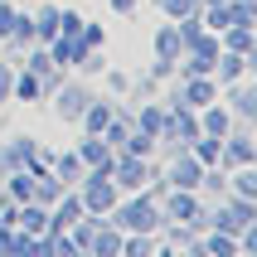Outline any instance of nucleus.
<instances>
[{
  "label": "nucleus",
  "instance_id": "obj_1",
  "mask_svg": "<svg viewBox=\"0 0 257 257\" xmlns=\"http://www.w3.org/2000/svg\"><path fill=\"white\" fill-rule=\"evenodd\" d=\"M112 170H92L87 175V194H83V209H92V214H102V209H112L116 204V189L112 180H107Z\"/></svg>",
  "mask_w": 257,
  "mask_h": 257
},
{
  "label": "nucleus",
  "instance_id": "obj_2",
  "mask_svg": "<svg viewBox=\"0 0 257 257\" xmlns=\"http://www.w3.org/2000/svg\"><path fill=\"white\" fill-rule=\"evenodd\" d=\"M116 223H121V228H131V233H151V228H156V204H151V199L126 204V209L116 214Z\"/></svg>",
  "mask_w": 257,
  "mask_h": 257
},
{
  "label": "nucleus",
  "instance_id": "obj_3",
  "mask_svg": "<svg viewBox=\"0 0 257 257\" xmlns=\"http://www.w3.org/2000/svg\"><path fill=\"white\" fill-rule=\"evenodd\" d=\"M170 180H175V189H194V185H199V160H194V156L175 160V165H170Z\"/></svg>",
  "mask_w": 257,
  "mask_h": 257
},
{
  "label": "nucleus",
  "instance_id": "obj_4",
  "mask_svg": "<svg viewBox=\"0 0 257 257\" xmlns=\"http://www.w3.org/2000/svg\"><path fill=\"white\" fill-rule=\"evenodd\" d=\"M170 214L180 218V223H199V204H194V194H189V189H175Z\"/></svg>",
  "mask_w": 257,
  "mask_h": 257
},
{
  "label": "nucleus",
  "instance_id": "obj_5",
  "mask_svg": "<svg viewBox=\"0 0 257 257\" xmlns=\"http://www.w3.org/2000/svg\"><path fill=\"white\" fill-rule=\"evenodd\" d=\"M214 68H218V78H223V83H238V78H243V68H247V58H243V54H233V49H228V54L218 58Z\"/></svg>",
  "mask_w": 257,
  "mask_h": 257
},
{
  "label": "nucleus",
  "instance_id": "obj_6",
  "mask_svg": "<svg viewBox=\"0 0 257 257\" xmlns=\"http://www.w3.org/2000/svg\"><path fill=\"white\" fill-rule=\"evenodd\" d=\"M156 49H160V63H170V58L185 49V44H180V29H175V25H165V29H160V39H156Z\"/></svg>",
  "mask_w": 257,
  "mask_h": 257
},
{
  "label": "nucleus",
  "instance_id": "obj_7",
  "mask_svg": "<svg viewBox=\"0 0 257 257\" xmlns=\"http://www.w3.org/2000/svg\"><path fill=\"white\" fill-rule=\"evenodd\" d=\"M209 102H214V83L194 78V83L185 87V107H209Z\"/></svg>",
  "mask_w": 257,
  "mask_h": 257
},
{
  "label": "nucleus",
  "instance_id": "obj_8",
  "mask_svg": "<svg viewBox=\"0 0 257 257\" xmlns=\"http://www.w3.org/2000/svg\"><path fill=\"white\" fill-rule=\"evenodd\" d=\"M116 180H121V185H141V180H146L141 156H126V160H121V165H116Z\"/></svg>",
  "mask_w": 257,
  "mask_h": 257
},
{
  "label": "nucleus",
  "instance_id": "obj_9",
  "mask_svg": "<svg viewBox=\"0 0 257 257\" xmlns=\"http://www.w3.org/2000/svg\"><path fill=\"white\" fill-rule=\"evenodd\" d=\"M78 160H83V165H97V170H112V156H107V146H97V141H87L83 151H78Z\"/></svg>",
  "mask_w": 257,
  "mask_h": 257
},
{
  "label": "nucleus",
  "instance_id": "obj_10",
  "mask_svg": "<svg viewBox=\"0 0 257 257\" xmlns=\"http://www.w3.org/2000/svg\"><path fill=\"white\" fill-rule=\"evenodd\" d=\"M15 223H20L25 233H39V228H49V214L34 209V204H25V214H15Z\"/></svg>",
  "mask_w": 257,
  "mask_h": 257
},
{
  "label": "nucleus",
  "instance_id": "obj_11",
  "mask_svg": "<svg viewBox=\"0 0 257 257\" xmlns=\"http://www.w3.org/2000/svg\"><path fill=\"white\" fill-rule=\"evenodd\" d=\"M78 214H83V199H63L49 223H54V228H68V223H78Z\"/></svg>",
  "mask_w": 257,
  "mask_h": 257
},
{
  "label": "nucleus",
  "instance_id": "obj_12",
  "mask_svg": "<svg viewBox=\"0 0 257 257\" xmlns=\"http://www.w3.org/2000/svg\"><path fill=\"white\" fill-rule=\"evenodd\" d=\"M218 156H228L233 165H247V160H252V146H247V136H233V141L223 146V151H218Z\"/></svg>",
  "mask_w": 257,
  "mask_h": 257
},
{
  "label": "nucleus",
  "instance_id": "obj_13",
  "mask_svg": "<svg viewBox=\"0 0 257 257\" xmlns=\"http://www.w3.org/2000/svg\"><path fill=\"white\" fill-rule=\"evenodd\" d=\"M107 126H112V107H107V102L87 107V131H107Z\"/></svg>",
  "mask_w": 257,
  "mask_h": 257
},
{
  "label": "nucleus",
  "instance_id": "obj_14",
  "mask_svg": "<svg viewBox=\"0 0 257 257\" xmlns=\"http://www.w3.org/2000/svg\"><path fill=\"white\" fill-rule=\"evenodd\" d=\"M218 151H223V146H218L214 136H199V146H194V160H199V165H214Z\"/></svg>",
  "mask_w": 257,
  "mask_h": 257
},
{
  "label": "nucleus",
  "instance_id": "obj_15",
  "mask_svg": "<svg viewBox=\"0 0 257 257\" xmlns=\"http://www.w3.org/2000/svg\"><path fill=\"white\" fill-rule=\"evenodd\" d=\"M204 131H209V136H223V131H228V112H223V107L204 112Z\"/></svg>",
  "mask_w": 257,
  "mask_h": 257
},
{
  "label": "nucleus",
  "instance_id": "obj_16",
  "mask_svg": "<svg viewBox=\"0 0 257 257\" xmlns=\"http://www.w3.org/2000/svg\"><path fill=\"white\" fill-rule=\"evenodd\" d=\"M34 34L54 39V34H58V10H44V15H39V29H34Z\"/></svg>",
  "mask_w": 257,
  "mask_h": 257
},
{
  "label": "nucleus",
  "instance_id": "obj_17",
  "mask_svg": "<svg viewBox=\"0 0 257 257\" xmlns=\"http://www.w3.org/2000/svg\"><path fill=\"white\" fill-rule=\"evenodd\" d=\"M238 194H243V199H257V175H252V170L238 175Z\"/></svg>",
  "mask_w": 257,
  "mask_h": 257
},
{
  "label": "nucleus",
  "instance_id": "obj_18",
  "mask_svg": "<svg viewBox=\"0 0 257 257\" xmlns=\"http://www.w3.org/2000/svg\"><path fill=\"white\" fill-rule=\"evenodd\" d=\"M209 252H214V257H233L238 243H233V238H209Z\"/></svg>",
  "mask_w": 257,
  "mask_h": 257
},
{
  "label": "nucleus",
  "instance_id": "obj_19",
  "mask_svg": "<svg viewBox=\"0 0 257 257\" xmlns=\"http://www.w3.org/2000/svg\"><path fill=\"white\" fill-rule=\"evenodd\" d=\"M10 87L20 92V97H39V78H29V73L20 78V83H10Z\"/></svg>",
  "mask_w": 257,
  "mask_h": 257
},
{
  "label": "nucleus",
  "instance_id": "obj_20",
  "mask_svg": "<svg viewBox=\"0 0 257 257\" xmlns=\"http://www.w3.org/2000/svg\"><path fill=\"white\" fill-rule=\"evenodd\" d=\"M78 29H83L78 15H58V34H78Z\"/></svg>",
  "mask_w": 257,
  "mask_h": 257
},
{
  "label": "nucleus",
  "instance_id": "obj_21",
  "mask_svg": "<svg viewBox=\"0 0 257 257\" xmlns=\"http://www.w3.org/2000/svg\"><path fill=\"white\" fill-rule=\"evenodd\" d=\"M160 5H165V10H170L175 20H180V15H189V10H194V0H160Z\"/></svg>",
  "mask_w": 257,
  "mask_h": 257
},
{
  "label": "nucleus",
  "instance_id": "obj_22",
  "mask_svg": "<svg viewBox=\"0 0 257 257\" xmlns=\"http://www.w3.org/2000/svg\"><path fill=\"white\" fill-rule=\"evenodd\" d=\"M116 247H121L116 233H97V252H116Z\"/></svg>",
  "mask_w": 257,
  "mask_h": 257
},
{
  "label": "nucleus",
  "instance_id": "obj_23",
  "mask_svg": "<svg viewBox=\"0 0 257 257\" xmlns=\"http://www.w3.org/2000/svg\"><path fill=\"white\" fill-rule=\"evenodd\" d=\"M252 107H257V97H252V87H243V92H238V112H243V116H252Z\"/></svg>",
  "mask_w": 257,
  "mask_h": 257
},
{
  "label": "nucleus",
  "instance_id": "obj_24",
  "mask_svg": "<svg viewBox=\"0 0 257 257\" xmlns=\"http://www.w3.org/2000/svg\"><path fill=\"white\" fill-rule=\"evenodd\" d=\"M29 194H34V180L20 175V180H15V199H29Z\"/></svg>",
  "mask_w": 257,
  "mask_h": 257
},
{
  "label": "nucleus",
  "instance_id": "obj_25",
  "mask_svg": "<svg viewBox=\"0 0 257 257\" xmlns=\"http://www.w3.org/2000/svg\"><path fill=\"white\" fill-rule=\"evenodd\" d=\"M10 29H15V10H10V5H0V34H10Z\"/></svg>",
  "mask_w": 257,
  "mask_h": 257
},
{
  "label": "nucleus",
  "instance_id": "obj_26",
  "mask_svg": "<svg viewBox=\"0 0 257 257\" xmlns=\"http://www.w3.org/2000/svg\"><path fill=\"white\" fill-rule=\"evenodd\" d=\"M78 107H83V92H68V102H63V116H78Z\"/></svg>",
  "mask_w": 257,
  "mask_h": 257
},
{
  "label": "nucleus",
  "instance_id": "obj_27",
  "mask_svg": "<svg viewBox=\"0 0 257 257\" xmlns=\"http://www.w3.org/2000/svg\"><path fill=\"white\" fill-rule=\"evenodd\" d=\"M141 126H146V131H160V126H165V116H160V112H146Z\"/></svg>",
  "mask_w": 257,
  "mask_h": 257
},
{
  "label": "nucleus",
  "instance_id": "obj_28",
  "mask_svg": "<svg viewBox=\"0 0 257 257\" xmlns=\"http://www.w3.org/2000/svg\"><path fill=\"white\" fill-rule=\"evenodd\" d=\"M121 247H126L131 257H146V238H131V243H121Z\"/></svg>",
  "mask_w": 257,
  "mask_h": 257
},
{
  "label": "nucleus",
  "instance_id": "obj_29",
  "mask_svg": "<svg viewBox=\"0 0 257 257\" xmlns=\"http://www.w3.org/2000/svg\"><path fill=\"white\" fill-rule=\"evenodd\" d=\"M10 83H15V78H10V73H5V68H0V97L10 92Z\"/></svg>",
  "mask_w": 257,
  "mask_h": 257
}]
</instances>
